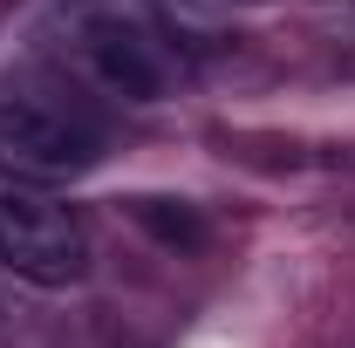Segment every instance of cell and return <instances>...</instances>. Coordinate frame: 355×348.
I'll use <instances>...</instances> for the list:
<instances>
[{
  "instance_id": "cell-4",
  "label": "cell",
  "mask_w": 355,
  "mask_h": 348,
  "mask_svg": "<svg viewBox=\"0 0 355 348\" xmlns=\"http://www.w3.org/2000/svg\"><path fill=\"white\" fill-rule=\"evenodd\" d=\"M130 212H137V225H150L164 246H198V239H205V225H198L191 205H171V198H137Z\"/></svg>"
},
{
  "instance_id": "cell-3",
  "label": "cell",
  "mask_w": 355,
  "mask_h": 348,
  "mask_svg": "<svg viewBox=\"0 0 355 348\" xmlns=\"http://www.w3.org/2000/svg\"><path fill=\"white\" fill-rule=\"evenodd\" d=\"M69 42L83 55V69L110 96L123 103H164L171 96V55L150 28H137L130 14H110V7H76V28Z\"/></svg>"
},
{
  "instance_id": "cell-2",
  "label": "cell",
  "mask_w": 355,
  "mask_h": 348,
  "mask_svg": "<svg viewBox=\"0 0 355 348\" xmlns=\"http://www.w3.org/2000/svg\"><path fill=\"white\" fill-rule=\"evenodd\" d=\"M0 266L21 273L28 287H76L89 273L83 218L69 205H48V198L0 191Z\"/></svg>"
},
{
  "instance_id": "cell-1",
  "label": "cell",
  "mask_w": 355,
  "mask_h": 348,
  "mask_svg": "<svg viewBox=\"0 0 355 348\" xmlns=\"http://www.w3.org/2000/svg\"><path fill=\"white\" fill-rule=\"evenodd\" d=\"M103 157V123L48 82H0V171L55 184Z\"/></svg>"
}]
</instances>
